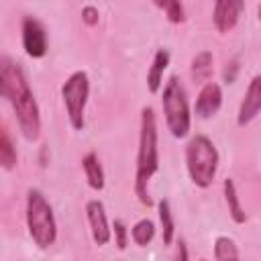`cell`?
<instances>
[{"label": "cell", "instance_id": "obj_1", "mask_svg": "<svg viewBox=\"0 0 261 261\" xmlns=\"http://www.w3.org/2000/svg\"><path fill=\"white\" fill-rule=\"evenodd\" d=\"M0 86L2 96L8 100L16 114V122L27 141H37L41 135V114L37 100L18 63L8 57L0 59Z\"/></svg>", "mask_w": 261, "mask_h": 261}, {"label": "cell", "instance_id": "obj_2", "mask_svg": "<svg viewBox=\"0 0 261 261\" xmlns=\"http://www.w3.org/2000/svg\"><path fill=\"white\" fill-rule=\"evenodd\" d=\"M159 169V149H157V122L153 108H143L141 112V133H139V155H137V175H135V192L141 204L151 206L153 200L149 196V179Z\"/></svg>", "mask_w": 261, "mask_h": 261}, {"label": "cell", "instance_id": "obj_3", "mask_svg": "<svg viewBox=\"0 0 261 261\" xmlns=\"http://www.w3.org/2000/svg\"><path fill=\"white\" fill-rule=\"evenodd\" d=\"M27 226L29 234L41 249H47L57 239V222L53 208L39 190L27 192Z\"/></svg>", "mask_w": 261, "mask_h": 261}, {"label": "cell", "instance_id": "obj_4", "mask_svg": "<svg viewBox=\"0 0 261 261\" xmlns=\"http://www.w3.org/2000/svg\"><path fill=\"white\" fill-rule=\"evenodd\" d=\"M186 167H188L190 179L198 188H208L212 184V179L216 177V169H218V151L208 137L196 135L188 143Z\"/></svg>", "mask_w": 261, "mask_h": 261}, {"label": "cell", "instance_id": "obj_5", "mask_svg": "<svg viewBox=\"0 0 261 261\" xmlns=\"http://www.w3.org/2000/svg\"><path fill=\"white\" fill-rule=\"evenodd\" d=\"M161 104H163L167 128L171 130V135L175 139H184L190 133L192 118H190V106H188L186 90L177 77H169V82L165 84Z\"/></svg>", "mask_w": 261, "mask_h": 261}, {"label": "cell", "instance_id": "obj_6", "mask_svg": "<svg viewBox=\"0 0 261 261\" xmlns=\"http://www.w3.org/2000/svg\"><path fill=\"white\" fill-rule=\"evenodd\" d=\"M61 96L63 104L67 110V118L75 130L84 128V112H86V102L90 96V80L86 71H73L65 84L61 86Z\"/></svg>", "mask_w": 261, "mask_h": 261}, {"label": "cell", "instance_id": "obj_7", "mask_svg": "<svg viewBox=\"0 0 261 261\" xmlns=\"http://www.w3.org/2000/svg\"><path fill=\"white\" fill-rule=\"evenodd\" d=\"M22 45H24L27 55L33 59H39L47 53L45 27L33 16H24V20H22Z\"/></svg>", "mask_w": 261, "mask_h": 261}, {"label": "cell", "instance_id": "obj_8", "mask_svg": "<svg viewBox=\"0 0 261 261\" xmlns=\"http://www.w3.org/2000/svg\"><path fill=\"white\" fill-rule=\"evenodd\" d=\"M86 216H88V224H90L94 243L98 247L106 245L112 237V230H110V224H108V218H106L104 204L98 202V200H90L86 204Z\"/></svg>", "mask_w": 261, "mask_h": 261}, {"label": "cell", "instance_id": "obj_9", "mask_svg": "<svg viewBox=\"0 0 261 261\" xmlns=\"http://www.w3.org/2000/svg\"><path fill=\"white\" fill-rule=\"evenodd\" d=\"M245 10V4L241 0H218L214 4L212 20L218 33H228L239 22L241 12Z\"/></svg>", "mask_w": 261, "mask_h": 261}, {"label": "cell", "instance_id": "obj_10", "mask_svg": "<svg viewBox=\"0 0 261 261\" xmlns=\"http://www.w3.org/2000/svg\"><path fill=\"white\" fill-rule=\"evenodd\" d=\"M259 110H261V75H255L249 82V88L239 108V116H237L239 126H247L259 114Z\"/></svg>", "mask_w": 261, "mask_h": 261}, {"label": "cell", "instance_id": "obj_11", "mask_svg": "<svg viewBox=\"0 0 261 261\" xmlns=\"http://www.w3.org/2000/svg\"><path fill=\"white\" fill-rule=\"evenodd\" d=\"M222 104V92H220V86L214 84V82H208L202 86L200 94H198V100H196V114L200 118H210L218 112Z\"/></svg>", "mask_w": 261, "mask_h": 261}, {"label": "cell", "instance_id": "obj_12", "mask_svg": "<svg viewBox=\"0 0 261 261\" xmlns=\"http://www.w3.org/2000/svg\"><path fill=\"white\" fill-rule=\"evenodd\" d=\"M169 65V51L167 49H157L155 57H153V63H151V69L147 73V86H149V92L151 94H157L163 86V71L167 69Z\"/></svg>", "mask_w": 261, "mask_h": 261}, {"label": "cell", "instance_id": "obj_13", "mask_svg": "<svg viewBox=\"0 0 261 261\" xmlns=\"http://www.w3.org/2000/svg\"><path fill=\"white\" fill-rule=\"evenodd\" d=\"M82 167L86 171V179H88V186L92 190H102L104 188V171H102V165L98 161V155L96 153H88L84 159H82Z\"/></svg>", "mask_w": 261, "mask_h": 261}, {"label": "cell", "instance_id": "obj_14", "mask_svg": "<svg viewBox=\"0 0 261 261\" xmlns=\"http://www.w3.org/2000/svg\"><path fill=\"white\" fill-rule=\"evenodd\" d=\"M222 188H224V200H226V206H228V212H230L232 220H234L237 224H243V222L247 220V214H245V210H243V206H241V200H239L234 181L228 177V179H224Z\"/></svg>", "mask_w": 261, "mask_h": 261}, {"label": "cell", "instance_id": "obj_15", "mask_svg": "<svg viewBox=\"0 0 261 261\" xmlns=\"http://www.w3.org/2000/svg\"><path fill=\"white\" fill-rule=\"evenodd\" d=\"M212 53L202 51L192 59V77L198 84H208L210 75H212Z\"/></svg>", "mask_w": 261, "mask_h": 261}, {"label": "cell", "instance_id": "obj_16", "mask_svg": "<svg viewBox=\"0 0 261 261\" xmlns=\"http://www.w3.org/2000/svg\"><path fill=\"white\" fill-rule=\"evenodd\" d=\"M159 220H161V237H163V245H171L173 234H175V224H173V214L169 208L167 200L159 202Z\"/></svg>", "mask_w": 261, "mask_h": 261}, {"label": "cell", "instance_id": "obj_17", "mask_svg": "<svg viewBox=\"0 0 261 261\" xmlns=\"http://www.w3.org/2000/svg\"><path fill=\"white\" fill-rule=\"evenodd\" d=\"M214 257L216 261H239V249L232 239L218 237L214 241Z\"/></svg>", "mask_w": 261, "mask_h": 261}, {"label": "cell", "instance_id": "obj_18", "mask_svg": "<svg viewBox=\"0 0 261 261\" xmlns=\"http://www.w3.org/2000/svg\"><path fill=\"white\" fill-rule=\"evenodd\" d=\"M130 237H133V241H135L139 247H147V245L153 241V237H155V224H153L149 218H143V220H139V222L133 226Z\"/></svg>", "mask_w": 261, "mask_h": 261}, {"label": "cell", "instance_id": "obj_19", "mask_svg": "<svg viewBox=\"0 0 261 261\" xmlns=\"http://www.w3.org/2000/svg\"><path fill=\"white\" fill-rule=\"evenodd\" d=\"M0 163L4 169H12L16 165V151L12 147V141L6 128H2V135H0Z\"/></svg>", "mask_w": 261, "mask_h": 261}, {"label": "cell", "instance_id": "obj_20", "mask_svg": "<svg viewBox=\"0 0 261 261\" xmlns=\"http://www.w3.org/2000/svg\"><path fill=\"white\" fill-rule=\"evenodd\" d=\"M157 8H161L167 16L169 22L177 24V22H184L186 20V14H184V4L181 2H175V0H163V2H155Z\"/></svg>", "mask_w": 261, "mask_h": 261}, {"label": "cell", "instance_id": "obj_21", "mask_svg": "<svg viewBox=\"0 0 261 261\" xmlns=\"http://www.w3.org/2000/svg\"><path fill=\"white\" fill-rule=\"evenodd\" d=\"M114 239H116V247L122 251L126 249V226L120 222V220H114Z\"/></svg>", "mask_w": 261, "mask_h": 261}, {"label": "cell", "instance_id": "obj_22", "mask_svg": "<svg viewBox=\"0 0 261 261\" xmlns=\"http://www.w3.org/2000/svg\"><path fill=\"white\" fill-rule=\"evenodd\" d=\"M82 20H84L88 27H94V24L98 22V10H96L94 6H86V8L82 10Z\"/></svg>", "mask_w": 261, "mask_h": 261}, {"label": "cell", "instance_id": "obj_23", "mask_svg": "<svg viewBox=\"0 0 261 261\" xmlns=\"http://www.w3.org/2000/svg\"><path fill=\"white\" fill-rule=\"evenodd\" d=\"M237 67H239V65H237V61H230V63H226V67H224V82H226V84H232Z\"/></svg>", "mask_w": 261, "mask_h": 261}, {"label": "cell", "instance_id": "obj_24", "mask_svg": "<svg viewBox=\"0 0 261 261\" xmlns=\"http://www.w3.org/2000/svg\"><path fill=\"white\" fill-rule=\"evenodd\" d=\"M175 261H188V249H186V243L179 241V247H177V255H175Z\"/></svg>", "mask_w": 261, "mask_h": 261}, {"label": "cell", "instance_id": "obj_25", "mask_svg": "<svg viewBox=\"0 0 261 261\" xmlns=\"http://www.w3.org/2000/svg\"><path fill=\"white\" fill-rule=\"evenodd\" d=\"M257 12H259V20H261V4H259V8H257Z\"/></svg>", "mask_w": 261, "mask_h": 261}]
</instances>
